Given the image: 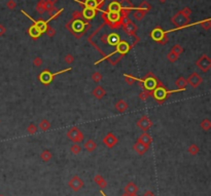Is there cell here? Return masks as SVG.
<instances>
[{
    "mask_svg": "<svg viewBox=\"0 0 211 196\" xmlns=\"http://www.w3.org/2000/svg\"><path fill=\"white\" fill-rule=\"evenodd\" d=\"M154 95V93H151L150 90H142L140 93H139V99L141 100V101H146L147 99H149V95Z\"/></svg>",
    "mask_w": 211,
    "mask_h": 196,
    "instance_id": "cell-34",
    "label": "cell"
},
{
    "mask_svg": "<svg viewBox=\"0 0 211 196\" xmlns=\"http://www.w3.org/2000/svg\"><path fill=\"white\" fill-rule=\"evenodd\" d=\"M125 80H126V83H127L128 85H133V84L135 83V81H136V79L134 78L133 76L128 75V74L125 75Z\"/></svg>",
    "mask_w": 211,
    "mask_h": 196,
    "instance_id": "cell-42",
    "label": "cell"
},
{
    "mask_svg": "<svg viewBox=\"0 0 211 196\" xmlns=\"http://www.w3.org/2000/svg\"><path fill=\"white\" fill-rule=\"evenodd\" d=\"M136 125L138 126L142 131H147L150 128H151L152 122H151V120L149 119V116L143 115V116H141L140 119L136 122Z\"/></svg>",
    "mask_w": 211,
    "mask_h": 196,
    "instance_id": "cell-5",
    "label": "cell"
},
{
    "mask_svg": "<svg viewBox=\"0 0 211 196\" xmlns=\"http://www.w3.org/2000/svg\"><path fill=\"white\" fill-rule=\"evenodd\" d=\"M202 81H203V79H202V77L200 76L197 72H193L192 74L190 75V76L187 77V79H186V82H187V84H190V86H192L193 88H197L200 84L202 83Z\"/></svg>",
    "mask_w": 211,
    "mask_h": 196,
    "instance_id": "cell-6",
    "label": "cell"
},
{
    "mask_svg": "<svg viewBox=\"0 0 211 196\" xmlns=\"http://www.w3.org/2000/svg\"><path fill=\"white\" fill-rule=\"evenodd\" d=\"M66 136L73 144H79L80 142H82L85 140V136L82 133V131L76 126H72V128H69Z\"/></svg>",
    "mask_w": 211,
    "mask_h": 196,
    "instance_id": "cell-1",
    "label": "cell"
},
{
    "mask_svg": "<svg viewBox=\"0 0 211 196\" xmlns=\"http://www.w3.org/2000/svg\"><path fill=\"white\" fill-rule=\"evenodd\" d=\"M53 76L54 75L51 74L50 71L46 70V71H43V72H41V74H40V76H39V79L43 84H49L51 81V79H53Z\"/></svg>",
    "mask_w": 211,
    "mask_h": 196,
    "instance_id": "cell-11",
    "label": "cell"
},
{
    "mask_svg": "<svg viewBox=\"0 0 211 196\" xmlns=\"http://www.w3.org/2000/svg\"><path fill=\"white\" fill-rule=\"evenodd\" d=\"M85 25H86V24H84L82 21L76 20V21L73 22V24H72V29H73V31H75V32H82Z\"/></svg>",
    "mask_w": 211,
    "mask_h": 196,
    "instance_id": "cell-27",
    "label": "cell"
},
{
    "mask_svg": "<svg viewBox=\"0 0 211 196\" xmlns=\"http://www.w3.org/2000/svg\"><path fill=\"white\" fill-rule=\"evenodd\" d=\"M137 141L141 142V143L144 144V145H147V146H149V145L151 144V142H152V139H151V137H150L149 133H147V131H143V133L140 135V137L138 138V140H137Z\"/></svg>",
    "mask_w": 211,
    "mask_h": 196,
    "instance_id": "cell-14",
    "label": "cell"
},
{
    "mask_svg": "<svg viewBox=\"0 0 211 196\" xmlns=\"http://www.w3.org/2000/svg\"><path fill=\"white\" fill-rule=\"evenodd\" d=\"M158 43L159 44H162V45H165V44H167L168 43V37H167V35H164L163 37L161 38V40H159L158 41Z\"/></svg>",
    "mask_w": 211,
    "mask_h": 196,
    "instance_id": "cell-50",
    "label": "cell"
},
{
    "mask_svg": "<svg viewBox=\"0 0 211 196\" xmlns=\"http://www.w3.org/2000/svg\"><path fill=\"white\" fill-rule=\"evenodd\" d=\"M187 152L190 153V155H193V156H196V155L200 152L199 146H198V145H196V144L190 145V146H188V148H187Z\"/></svg>",
    "mask_w": 211,
    "mask_h": 196,
    "instance_id": "cell-29",
    "label": "cell"
},
{
    "mask_svg": "<svg viewBox=\"0 0 211 196\" xmlns=\"http://www.w3.org/2000/svg\"><path fill=\"white\" fill-rule=\"evenodd\" d=\"M165 35V33L163 32V30L160 28H156L154 31L151 32V34H150V36H151V38L154 40H156L157 42L159 41V40H161L162 37Z\"/></svg>",
    "mask_w": 211,
    "mask_h": 196,
    "instance_id": "cell-18",
    "label": "cell"
},
{
    "mask_svg": "<svg viewBox=\"0 0 211 196\" xmlns=\"http://www.w3.org/2000/svg\"><path fill=\"white\" fill-rule=\"evenodd\" d=\"M85 5H86L87 8H93V9H95V8H97L100 5V3H98L97 0H86Z\"/></svg>",
    "mask_w": 211,
    "mask_h": 196,
    "instance_id": "cell-30",
    "label": "cell"
},
{
    "mask_svg": "<svg viewBox=\"0 0 211 196\" xmlns=\"http://www.w3.org/2000/svg\"><path fill=\"white\" fill-rule=\"evenodd\" d=\"M170 52H174L175 55H177L179 57V55H180L181 53L183 52V47L181 45H179V44H175V45H173V47L171 48V50H170Z\"/></svg>",
    "mask_w": 211,
    "mask_h": 196,
    "instance_id": "cell-36",
    "label": "cell"
},
{
    "mask_svg": "<svg viewBox=\"0 0 211 196\" xmlns=\"http://www.w3.org/2000/svg\"><path fill=\"white\" fill-rule=\"evenodd\" d=\"M40 158H41V160L43 162H49L53 158V154H51L50 150H43L40 153Z\"/></svg>",
    "mask_w": 211,
    "mask_h": 196,
    "instance_id": "cell-24",
    "label": "cell"
},
{
    "mask_svg": "<svg viewBox=\"0 0 211 196\" xmlns=\"http://www.w3.org/2000/svg\"><path fill=\"white\" fill-rule=\"evenodd\" d=\"M68 186L72 191L77 192V191H79L80 189L84 188L85 183H84V181H82V178H79L78 176H74V177H72L70 180H69Z\"/></svg>",
    "mask_w": 211,
    "mask_h": 196,
    "instance_id": "cell-4",
    "label": "cell"
},
{
    "mask_svg": "<svg viewBox=\"0 0 211 196\" xmlns=\"http://www.w3.org/2000/svg\"><path fill=\"white\" fill-rule=\"evenodd\" d=\"M122 10V7H121V4L116 1H113L109 4L108 6V12H120Z\"/></svg>",
    "mask_w": 211,
    "mask_h": 196,
    "instance_id": "cell-23",
    "label": "cell"
},
{
    "mask_svg": "<svg viewBox=\"0 0 211 196\" xmlns=\"http://www.w3.org/2000/svg\"><path fill=\"white\" fill-rule=\"evenodd\" d=\"M82 15H84L85 19L92 20L96 15V10L93 9V8H87L86 7L84 10H82Z\"/></svg>",
    "mask_w": 211,
    "mask_h": 196,
    "instance_id": "cell-19",
    "label": "cell"
},
{
    "mask_svg": "<svg viewBox=\"0 0 211 196\" xmlns=\"http://www.w3.org/2000/svg\"><path fill=\"white\" fill-rule=\"evenodd\" d=\"M70 151L72 154L74 155H77L82 152V147H80L79 144H73L72 146L70 147Z\"/></svg>",
    "mask_w": 211,
    "mask_h": 196,
    "instance_id": "cell-37",
    "label": "cell"
},
{
    "mask_svg": "<svg viewBox=\"0 0 211 196\" xmlns=\"http://www.w3.org/2000/svg\"><path fill=\"white\" fill-rule=\"evenodd\" d=\"M133 149H134V151H135V152L138 155H143V154H145L147 151H149V146H147V145H144V144L141 143V142L137 141L136 143L134 144Z\"/></svg>",
    "mask_w": 211,
    "mask_h": 196,
    "instance_id": "cell-9",
    "label": "cell"
},
{
    "mask_svg": "<svg viewBox=\"0 0 211 196\" xmlns=\"http://www.w3.org/2000/svg\"><path fill=\"white\" fill-rule=\"evenodd\" d=\"M145 13H146V12H145V10L138 8V9L134 10L133 17H134V19H135L136 21H141V20H142L143 17H145Z\"/></svg>",
    "mask_w": 211,
    "mask_h": 196,
    "instance_id": "cell-28",
    "label": "cell"
},
{
    "mask_svg": "<svg viewBox=\"0 0 211 196\" xmlns=\"http://www.w3.org/2000/svg\"><path fill=\"white\" fill-rule=\"evenodd\" d=\"M49 12V15H50V17H51V19H54V17H57L58 15L61 13V10H58L56 7H53L50 12Z\"/></svg>",
    "mask_w": 211,
    "mask_h": 196,
    "instance_id": "cell-43",
    "label": "cell"
},
{
    "mask_svg": "<svg viewBox=\"0 0 211 196\" xmlns=\"http://www.w3.org/2000/svg\"><path fill=\"white\" fill-rule=\"evenodd\" d=\"M166 1H167V0H159V2H160V3H165Z\"/></svg>",
    "mask_w": 211,
    "mask_h": 196,
    "instance_id": "cell-56",
    "label": "cell"
},
{
    "mask_svg": "<svg viewBox=\"0 0 211 196\" xmlns=\"http://www.w3.org/2000/svg\"><path fill=\"white\" fill-rule=\"evenodd\" d=\"M158 80L156 79V77L151 74V73H149L146 75L144 79V87L146 90H152L156 88L157 86V83H158Z\"/></svg>",
    "mask_w": 211,
    "mask_h": 196,
    "instance_id": "cell-8",
    "label": "cell"
},
{
    "mask_svg": "<svg viewBox=\"0 0 211 196\" xmlns=\"http://www.w3.org/2000/svg\"><path fill=\"white\" fill-rule=\"evenodd\" d=\"M51 124L48 119H42L41 121L39 122V128L42 131H48L49 130H51Z\"/></svg>",
    "mask_w": 211,
    "mask_h": 196,
    "instance_id": "cell-26",
    "label": "cell"
},
{
    "mask_svg": "<svg viewBox=\"0 0 211 196\" xmlns=\"http://www.w3.org/2000/svg\"><path fill=\"white\" fill-rule=\"evenodd\" d=\"M114 107H115L116 111L118 113H125L128 110V108H129V106H128L127 102L125 100H118L115 103V105H114Z\"/></svg>",
    "mask_w": 211,
    "mask_h": 196,
    "instance_id": "cell-12",
    "label": "cell"
},
{
    "mask_svg": "<svg viewBox=\"0 0 211 196\" xmlns=\"http://www.w3.org/2000/svg\"><path fill=\"white\" fill-rule=\"evenodd\" d=\"M44 33H46V35H48L49 37H54L56 35V30L53 28V27H51V26H48L46 27V31H44Z\"/></svg>",
    "mask_w": 211,
    "mask_h": 196,
    "instance_id": "cell-40",
    "label": "cell"
},
{
    "mask_svg": "<svg viewBox=\"0 0 211 196\" xmlns=\"http://www.w3.org/2000/svg\"><path fill=\"white\" fill-rule=\"evenodd\" d=\"M195 64L203 73H207L211 68V60L207 55H201Z\"/></svg>",
    "mask_w": 211,
    "mask_h": 196,
    "instance_id": "cell-2",
    "label": "cell"
},
{
    "mask_svg": "<svg viewBox=\"0 0 211 196\" xmlns=\"http://www.w3.org/2000/svg\"><path fill=\"white\" fill-rule=\"evenodd\" d=\"M118 42H120V37L116 34L112 33L110 35H107V43H109L110 45H118Z\"/></svg>",
    "mask_w": 211,
    "mask_h": 196,
    "instance_id": "cell-22",
    "label": "cell"
},
{
    "mask_svg": "<svg viewBox=\"0 0 211 196\" xmlns=\"http://www.w3.org/2000/svg\"><path fill=\"white\" fill-rule=\"evenodd\" d=\"M32 63H33V66H35V67H41L42 65H43V60L39 57H36V58H34Z\"/></svg>",
    "mask_w": 211,
    "mask_h": 196,
    "instance_id": "cell-45",
    "label": "cell"
},
{
    "mask_svg": "<svg viewBox=\"0 0 211 196\" xmlns=\"http://www.w3.org/2000/svg\"><path fill=\"white\" fill-rule=\"evenodd\" d=\"M180 12L183 13V15H186V17H190V13H192V9H190V7H185V8H182V9L180 10Z\"/></svg>",
    "mask_w": 211,
    "mask_h": 196,
    "instance_id": "cell-49",
    "label": "cell"
},
{
    "mask_svg": "<svg viewBox=\"0 0 211 196\" xmlns=\"http://www.w3.org/2000/svg\"><path fill=\"white\" fill-rule=\"evenodd\" d=\"M37 126H36V124H34V123H30L28 125V128H27V133H29V135H34V133H37Z\"/></svg>",
    "mask_w": 211,
    "mask_h": 196,
    "instance_id": "cell-38",
    "label": "cell"
},
{
    "mask_svg": "<svg viewBox=\"0 0 211 196\" xmlns=\"http://www.w3.org/2000/svg\"><path fill=\"white\" fill-rule=\"evenodd\" d=\"M139 8L140 9H143V10H145V12H149V10L151 8V6H150V4L149 3V2H146V1H143V2H141V4L139 5Z\"/></svg>",
    "mask_w": 211,
    "mask_h": 196,
    "instance_id": "cell-44",
    "label": "cell"
},
{
    "mask_svg": "<svg viewBox=\"0 0 211 196\" xmlns=\"http://www.w3.org/2000/svg\"><path fill=\"white\" fill-rule=\"evenodd\" d=\"M6 7H7L8 9L12 10L17 7V3H15V0H8V1L6 2Z\"/></svg>",
    "mask_w": 211,
    "mask_h": 196,
    "instance_id": "cell-47",
    "label": "cell"
},
{
    "mask_svg": "<svg viewBox=\"0 0 211 196\" xmlns=\"http://www.w3.org/2000/svg\"><path fill=\"white\" fill-rule=\"evenodd\" d=\"M172 23L177 27H185L190 23V17H186L183 13L178 12L176 15L171 19Z\"/></svg>",
    "mask_w": 211,
    "mask_h": 196,
    "instance_id": "cell-3",
    "label": "cell"
},
{
    "mask_svg": "<svg viewBox=\"0 0 211 196\" xmlns=\"http://www.w3.org/2000/svg\"><path fill=\"white\" fill-rule=\"evenodd\" d=\"M92 95H93V97L95 98V99L101 100L102 98H104L105 95H106V90H105V88L103 87V86L98 85L92 90Z\"/></svg>",
    "mask_w": 211,
    "mask_h": 196,
    "instance_id": "cell-10",
    "label": "cell"
},
{
    "mask_svg": "<svg viewBox=\"0 0 211 196\" xmlns=\"http://www.w3.org/2000/svg\"><path fill=\"white\" fill-rule=\"evenodd\" d=\"M120 4L122 8H128V7H132V6H133V4H132V2L130 1V0H122Z\"/></svg>",
    "mask_w": 211,
    "mask_h": 196,
    "instance_id": "cell-46",
    "label": "cell"
},
{
    "mask_svg": "<svg viewBox=\"0 0 211 196\" xmlns=\"http://www.w3.org/2000/svg\"><path fill=\"white\" fill-rule=\"evenodd\" d=\"M91 78H92V80H93V82H95V83H99L101 80H102L103 76H102V74H101L99 71H95V72L92 74Z\"/></svg>",
    "mask_w": 211,
    "mask_h": 196,
    "instance_id": "cell-33",
    "label": "cell"
},
{
    "mask_svg": "<svg viewBox=\"0 0 211 196\" xmlns=\"http://www.w3.org/2000/svg\"><path fill=\"white\" fill-rule=\"evenodd\" d=\"M167 60L170 62V63H175V62L178 60V55H175L174 52H170L167 53Z\"/></svg>",
    "mask_w": 211,
    "mask_h": 196,
    "instance_id": "cell-39",
    "label": "cell"
},
{
    "mask_svg": "<svg viewBox=\"0 0 211 196\" xmlns=\"http://www.w3.org/2000/svg\"><path fill=\"white\" fill-rule=\"evenodd\" d=\"M201 27L202 28H204L205 30H209L211 28V22L210 20H206L205 22H202L201 23Z\"/></svg>",
    "mask_w": 211,
    "mask_h": 196,
    "instance_id": "cell-48",
    "label": "cell"
},
{
    "mask_svg": "<svg viewBox=\"0 0 211 196\" xmlns=\"http://www.w3.org/2000/svg\"><path fill=\"white\" fill-rule=\"evenodd\" d=\"M200 128L204 131H209L211 128V121L208 118H205V119H203L200 122Z\"/></svg>",
    "mask_w": 211,
    "mask_h": 196,
    "instance_id": "cell-25",
    "label": "cell"
},
{
    "mask_svg": "<svg viewBox=\"0 0 211 196\" xmlns=\"http://www.w3.org/2000/svg\"><path fill=\"white\" fill-rule=\"evenodd\" d=\"M130 196H138V195H137V193H136V194H131Z\"/></svg>",
    "mask_w": 211,
    "mask_h": 196,
    "instance_id": "cell-58",
    "label": "cell"
},
{
    "mask_svg": "<svg viewBox=\"0 0 211 196\" xmlns=\"http://www.w3.org/2000/svg\"><path fill=\"white\" fill-rule=\"evenodd\" d=\"M125 29H126V31H127L128 33H131V34H134V33L137 31V27L136 25H134L133 23H132L131 21L129 22V23L127 24V25H125Z\"/></svg>",
    "mask_w": 211,
    "mask_h": 196,
    "instance_id": "cell-31",
    "label": "cell"
},
{
    "mask_svg": "<svg viewBox=\"0 0 211 196\" xmlns=\"http://www.w3.org/2000/svg\"><path fill=\"white\" fill-rule=\"evenodd\" d=\"M129 50H130V46L126 41H120L118 43V50H116L118 52L122 53V55H125L126 52H129Z\"/></svg>",
    "mask_w": 211,
    "mask_h": 196,
    "instance_id": "cell-17",
    "label": "cell"
},
{
    "mask_svg": "<svg viewBox=\"0 0 211 196\" xmlns=\"http://www.w3.org/2000/svg\"><path fill=\"white\" fill-rule=\"evenodd\" d=\"M175 85H176V87L178 88V90H185V88L186 87V85H187V82H186V79L185 78V77L180 76L176 79V81H175Z\"/></svg>",
    "mask_w": 211,
    "mask_h": 196,
    "instance_id": "cell-21",
    "label": "cell"
},
{
    "mask_svg": "<svg viewBox=\"0 0 211 196\" xmlns=\"http://www.w3.org/2000/svg\"><path fill=\"white\" fill-rule=\"evenodd\" d=\"M101 41H102L103 43H107V35H102V36H101Z\"/></svg>",
    "mask_w": 211,
    "mask_h": 196,
    "instance_id": "cell-54",
    "label": "cell"
},
{
    "mask_svg": "<svg viewBox=\"0 0 211 196\" xmlns=\"http://www.w3.org/2000/svg\"><path fill=\"white\" fill-rule=\"evenodd\" d=\"M94 182L100 187L101 189H106L107 188V182L101 175H96L94 177Z\"/></svg>",
    "mask_w": 211,
    "mask_h": 196,
    "instance_id": "cell-16",
    "label": "cell"
},
{
    "mask_svg": "<svg viewBox=\"0 0 211 196\" xmlns=\"http://www.w3.org/2000/svg\"><path fill=\"white\" fill-rule=\"evenodd\" d=\"M46 2H50V3H51V4H55L56 2L58 1V0H46Z\"/></svg>",
    "mask_w": 211,
    "mask_h": 196,
    "instance_id": "cell-55",
    "label": "cell"
},
{
    "mask_svg": "<svg viewBox=\"0 0 211 196\" xmlns=\"http://www.w3.org/2000/svg\"><path fill=\"white\" fill-rule=\"evenodd\" d=\"M0 123H1V120H0Z\"/></svg>",
    "mask_w": 211,
    "mask_h": 196,
    "instance_id": "cell-59",
    "label": "cell"
},
{
    "mask_svg": "<svg viewBox=\"0 0 211 196\" xmlns=\"http://www.w3.org/2000/svg\"><path fill=\"white\" fill-rule=\"evenodd\" d=\"M64 62L66 64H68V65H71V64L74 62V57H73L71 53H67L64 57Z\"/></svg>",
    "mask_w": 211,
    "mask_h": 196,
    "instance_id": "cell-41",
    "label": "cell"
},
{
    "mask_svg": "<svg viewBox=\"0 0 211 196\" xmlns=\"http://www.w3.org/2000/svg\"><path fill=\"white\" fill-rule=\"evenodd\" d=\"M34 25L36 26L38 29H39L40 32H41V33H43L44 31H46V27H48V24H46V22H44V21H38V22H35Z\"/></svg>",
    "mask_w": 211,
    "mask_h": 196,
    "instance_id": "cell-35",
    "label": "cell"
},
{
    "mask_svg": "<svg viewBox=\"0 0 211 196\" xmlns=\"http://www.w3.org/2000/svg\"><path fill=\"white\" fill-rule=\"evenodd\" d=\"M124 190L126 193L131 195V194H136V193L138 192L139 188L137 185H135V183H133V182H129V183L125 186Z\"/></svg>",
    "mask_w": 211,
    "mask_h": 196,
    "instance_id": "cell-13",
    "label": "cell"
},
{
    "mask_svg": "<svg viewBox=\"0 0 211 196\" xmlns=\"http://www.w3.org/2000/svg\"><path fill=\"white\" fill-rule=\"evenodd\" d=\"M53 7H55L54 4H51V3H50V2L46 1V4H44V9H46V12H50Z\"/></svg>",
    "mask_w": 211,
    "mask_h": 196,
    "instance_id": "cell-51",
    "label": "cell"
},
{
    "mask_svg": "<svg viewBox=\"0 0 211 196\" xmlns=\"http://www.w3.org/2000/svg\"><path fill=\"white\" fill-rule=\"evenodd\" d=\"M121 196H130V194H128V193H123V194L122 195H121Z\"/></svg>",
    "mask_w": 211,
    "mask_h": 196,
    "instance_id": "cell-57",
    "label": "cell"
},
{
    "mask_svg": "<svg viewBox=\"0 0 211 196\" xmlns=\"http://www.w3.org/2000/svg\"><path fill=\"white\" fill-rule=\"evenodd\" d=\"M44 4H46V0H39L36 5V12L39 13V15H42V13L46 12V9H44Z\"/></svg>",
    "mask_w": 211,
    "mask_h": 196,
    "instance_id": "cell-32",
    "label": "cell"
},
{
    "mask_svg": "<svg viewBox=\"0 0 211 196\" xmlns=\"http://www.w3.org/2000/svg\"><path fill=\"white\" fill-rule=\"evenodd\" d=\"M84 148H85V150H86L87 152L92 153V152H94V151L96 150V148H97V144L94 142V140H87V141L85 142Z\"/></svg>",
    "mask_w": 211,
    "mask_h": 196,
    "instance_id": "cell-15",
    "label": "cell"
},
{
    "mask_svg": "<svg viewBox=\"0 0 211 196\" xmlns=\"http://www.w3.org/2000/svg\"><path fill=\"white\" fill-rule=\"evenodd\" d=\"M142 196H154V192H151V191L147 190V191H145V192L143 193Z\"/></svg>",
    "mask_w": 211,
    "mask_h": 196,
    "instance_id": "cell-53",
    "label": "cell"
},
{
    "mask_svg": "<svg viewBox=\"0 0 211 196\" xmlns=\"http://www.w3.org/2000/svg\"><path fill=\"white\" fill-rule=\"evenodd\" d=\"M6 32V28L2 24H0V36H3Z\"/></svg>",
    "mask_w": 211,
    "mask_h": 196,
    "instance_id": "cell-52",
    "label": "cell"
},
{
    "mask_svg": "<svg viewBox=\"0 0 211 196\" xmlns=\"http://www.w3.org/2000/svg\"><path fill=\"white\" fill-rule=\"evenodd\" d=\"M28 32H29V35H30L31 37H33V38H38V37H39L40 35L42 34V33L40 32L39 29H38L35 25L31 26L30 28H29Z\"/></svg>",
    "mask_w": 211,
    "mask_h": 196,
    "instance_id": "cell-20",
    "label": "cell"
},
{
    "mask_svg": "<svg viewBox=\"0 0 211 196\" xmlns=\"http://www.w3.org/2000/svg\"><path fill=\"white\" fill-rule=\"evenodd\" d=\"M103 144L107 147V148H113L118 142V139L116 138L115 135H113L112 133H108L102 140Z\"/></svg>",
    "mask_w": 211,
    "mask_h": 196,
    "instance_id": "cell-7",
    "label": "cell"
}]
</instances>
